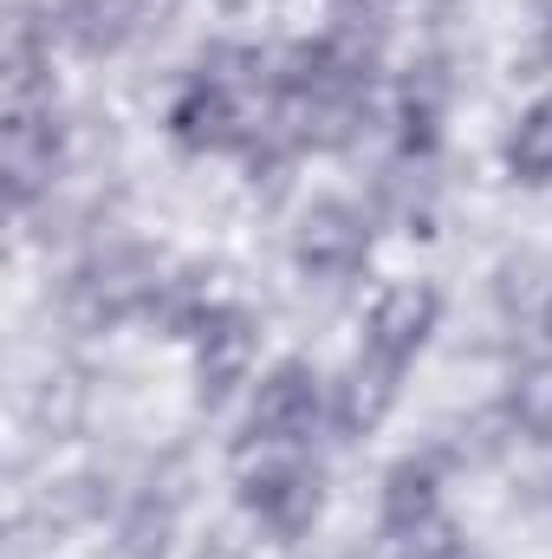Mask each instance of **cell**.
<instances>
[{"label":"cell","instance_id":"6da1fadb","mask_svg":"<svg viewBox=\"0 0 552 559\" xmlns=\"http://www.w3.org/2000/svg\"><path fill=\"white\" fill-rule=\"evenodd\" d=\"M241 501L279 540H299L312 527V514H319V475L305 468L299 442H261V436H248V449H241Z\"/></svg>","mask_w":552,"mask_h":559},{"label":"cell","instance_id":"7a4b0ae2","mask_svg":"<svg viewBox=\"0 0 552 559\" xmlns=\"http://www.w3.org/2000/svg\"><path fill=\"white\" fill-rule=\"evenodd\" d=\"M156 293H163V267H156V254H143V248H111V254H98L85 274L72 280L65 312H72V325L98 332V325L131 319V312H149Z\"/></svg>","mask_w":552,"mask_h":559},{"label":"cell","instance_id":"3957f363","mask_svg":"<svg viewBox=\"0 0 552 559\" xmlns=\"http://www.w3.org/2000/svg\"><path fill=\"white\" fill-rule=\"evenodd\" d=\"M59 156H65V138H59L52 105H7V202L13 209L52 189Z\"/></svg>","mask_w":552,"mask_h":559},{"label":"cell","instance_id":"277c9868","mask_svg":"<svg viewBox=\"0 0 552 559\" xmlns=\"http://www.w3.org/2000/svg\"><path fill=\"white\" fill-rule=\"evenodd\" d=\"M189 338H195V384H202V404H221V397L248 378L261 332H254V319H248L241 306H208Z\"/></svg>","mask_w":552,"mask_h":559},{"label":"cell","instance_id":"5b68a950","mask_svg":"<svg viewBox=\"0 0 552 559\" xmlns=\"http://www.w3.org/2000/svg\"><path fill=\"white\" fill-rule=\"evenodd\" d=\"M325 417V397H319V371L312 365H274L261 378V397H254V417H248V436L261 442H299L319 429Z\"/></svg>","mask_w":552,"mask_h":559},{"label":"cell","instance_id":"8992f818","mask_svg":"<svg viewBox=\"0 0 552 559\" xmlns=\"http://www.w3.org/2000/svg\"><path fill=\"white\" fill-rule=\"evenodd\" d=\"M435 319H442V293L422 286V280H404V286H391V293L371 306V319H364V345H371L377 358H391V365L410 371V358L429 345Z\"/></svg>","mask_w":552,"mask_h":559},{"label":"cell","instance_id":"52a82bcc","mask_svg":"<svg viewBox=\"0 0 552 559\" xmlns=\"http://www.w3.org/2000/svg\"><path fill=\"white\" fill-rule=\"evenodd\" d=\"M169 131L182 150H241L248 143V105H241V92L235 85H221V79H195L176 105H169Z\"/></svg>","mask_w":552,"mask_h":559},{"label":"cell","instance_id":"ba28073f","mask_svg":"<svg viewBox=\"0 0 552 559\" xmlns=\"http://www.w3.org/2000/svg\"><path fill=\"white\" fill-rule=\"evenodd\" d=\"M292 254L305 274H351L371 254V222L351 202H312L292 235Z\"/></svg>","mask_w":552,"mask_h":559},{"label":"cell","instance_id":"9c48e42d","mask_svg":"<svg viewBox=\"0 0 552 559\" xmlns=\"http://www.w3.org/2000/svg\"><path fill=\"white\" fill-rule=\"evenodd\" d=\"M397 384H404V365H391V358H377L371 345L351 358V371H345V384H338V404H332V423L345 429V436H371L384 411L397 404Z\"/></svg>","mask_w":552,"mask_h":559},{"label":"cell","instance_id":"30bf717a","mask_svg":"<svg viewBox=\"0 0 552 559\" xmlns=\"http://www.w3.org/2000/svg\"><path fill=\"white\" fill-rule=\"evenodd\" d=\"M143 26V0H65L59 7V33L79 46V52H118L131 33Z\"/></svg>","mask_w":552,"mask_h":559},{"label":"cell","instance_id":"8fae6325","mask_svg":"<svg viewBox=\"0 0 552 559\" xmlns=\"http://www.w3.org/2000/svg\"><path fill=\"white\" fill-rule=\"evenodd\" d=\"M442 514V495H435V462H397L391 468V481H384V534L397 540V534H410L422 521H435Z\"/></svg>","mask_w":552,"mask_h":559},{"label":"cell","instance_id":"7c38bea8","mask_svg":"<svg viewBox=\"0 0 552 559\" xmlns=\"http://www.w3.org/2000/svg\"><path fill=\"white\" fill-rule=\"evenodd\" d=\"M507 169H514L520 182H547L552 176V98H540V105L514 124V138H507Z\"/></svg>","mask_w":552,"mask_h":559},{"label":"cell","instance_id":"4fadbf2b","mask_svg":"<svg viewBox=\"0 0 552 559\" xmlns=\"http://www.w3.org/2000/svg\"><path fill=\"white\" fill-rule=\"evenodd\" d=\"M169 534H176V508L143 495L137 508L124 514V527H118V559H163L169 554Z\"/></svg>","mask_w":552,"mask_h":559},{"label":"cell","instance_id":"5bb4252c","mask_svg":"<svg viewBox=\"0 0 552 559\" xmlns=\"http://www.w3.org/2000/svg\"><path fill=\"white\" fill-rule=\"evenodd\" d=\"M338 7H345V13H351V20H377V13H384V7H391V0H338Z\"/></svg>","mask_w":552,"mask_h":559},{"label":"cell","instance_id":"9a60e30c","mask_svg":"<svg viewBox=\"0 0 552 559\" xmlns=\"http://www.w3.org/2000/svg\"><path fill=\"white\" fill-rule=\"evenodd\" d=\"M547 332H552V299H547Z\"/></svg>","mask_w":552,"mask_h":559}]
</instances>
